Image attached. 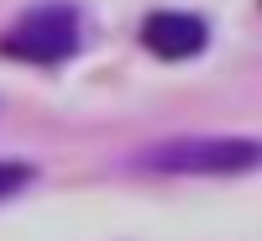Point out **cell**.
I'll return each mask as SVG.
<instances>
[{
    "label": "cell",
    "instance_id": "obj_1",
    "mask_svg": "<svg viewBox=\"0 0 262 241\" xmlns=\"http://www.w3.org/2000/svg\"><path fill=\"white\" fill-rule=\"evenodd\" d=\"M137 168L147 173H194V179H226V173L262 168L257 137H179L137 152Z\"/></svg>",
    "mask_w": 262,
    "mask_h": 241
},
{
    "label": "cell",
    "instance_id": "obj_2",
    "mask_svg": "<svg viewBox=\"0 0 262 241\" xmlns=\"http://www.w3.org/2000/svg\"><path fill=\"white\" fill-rule=\"evenodd\" d=\"M79 48V16L74 6H37L0 37V53L21 63H63Z\"/></svg>",
    "mask_w": 262,
    "mask_h": 241
},
{
    "label": "cell",
    "instance_id": "obj_3",
    "mask_svg": "<svg viewBox=\"0 0 262 241\" xmlns=\"http://www.w3.org/2000/svg\"><path fill=\"white\" fill-rule=\"evenodd\" d=\"M142 42H147V53H158L168 63H179V58H194V53H205V42H210V27L200 16H189V11H152L142 21Z\"/></svg>",
    "mask_w": 262,
    "mask_h": 241
},
{
    "label": "cell",
    "instance_id": "obj_4",
    "mask_svg": "<svg viewBox=\"0 0 262 241\" xmlns=\"http://www.w3.org/2000/svg\"><path fill=\"white\" fill-rule=\"evenodd\" d=\"M27 179H32L27 163H0V200H11L16 189H27Z\"/></svg>",
    "mask_w": 262,
    "mask_h": 241
}]
</instances>
